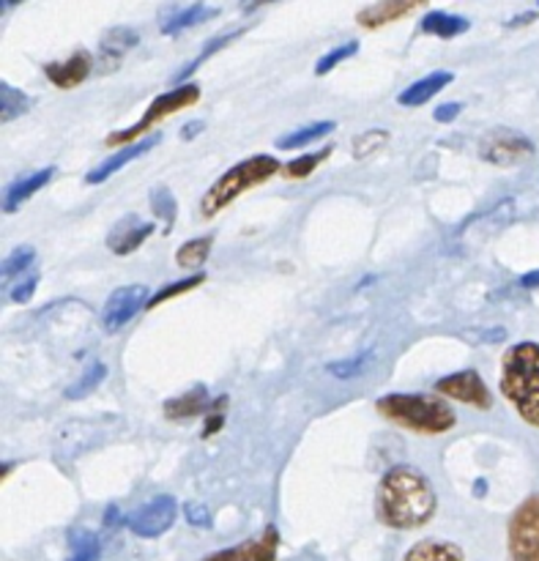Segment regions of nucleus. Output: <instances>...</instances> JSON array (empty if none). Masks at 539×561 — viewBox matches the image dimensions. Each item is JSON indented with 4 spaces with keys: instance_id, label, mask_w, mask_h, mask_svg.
Returning <instances> with one entry per match:
<instances>
[{
    "instance_id": "obj_11",
    "label": "nucleus",
    "mask_w": 539,
    "mask_h": 561,
    "mask_svg": "<svg viewBox=\"0 0 539 561\" xmlns=\"http://www.w3.org/2000/svg\"><path fill=\"white\" fill-rule=\"evenodd\" d=\"M151 233H153V222H146V219L129 214V217H124L113 230H110L107 247L113 255H131L135 250H140L142 241H146Z\"/></svg>"
},
{
    "instance_id": "obj_44",
    "label": "nucleus",
    "mask_w": 539,
    "mask_h": 561,
    "mask_svg": "<svg viewBox=\"0 0 539 561\" xmlns=\"http://www.w3.org/2000/svg\"><path fill=\"white\" fill-rule=\"evenodd\" d=\"M477 496H485V480L477 482Z\"/></svg>"
},
{
    "instance_id": "obj_13",
    "label": "nucleus",
    "mask_w": 539,
    "mask_h": 561,
    "mask_svg": "<svg viewBox=\"0 0 539 561\" xmlns=\"http://www.w3.org/2000/svg\"><path fill=\"white\" fill-rule=\"evenodd\" d=\"M277 546H279V535L274 526H266L257 540H246L241 546L228 548V551H219L214 557H208L206 561H274L277 557Z\"/></svg>"
},
{
    "instance_id": "obj_15",
    "label": "nucleus",
    "mask_w": 539,
    "mask_h": 561,
    "mask_svg": "<svg viewBox=\"0 0 539 561\" xmlns=\"http://www.w3.org/2000/svg\"><path fill=\"white\" fill-rule=\"evenodd\" d=\"M159 140H162V135H148V137H142V140L131 142V146H124L118 153H113V157L104 159L102 164H96V168L85 175V181L88 184H102V181H107L115 170H121L124 164L135 162L137 157H142V153L151 151Z\"/></svg>"
},
{
    "instance_id": "obj_39",
    "label": "nucleus",
    "mask_w": 539,
    "mask_h": 561,
    "mask_svg": "<svg viewBox=\"0 0 539 561\" xmlns=\"http://www.w3.org/2000/svg\"><path fill=\"white\" fill-rule=\"evenodd\" d=\"M460 110H463V104L460 102H447L433 113V118H436L438 124H452V121L460 115Z\"/></svg>"
},
{
    "instance_id": "obj_14",
    "label": "nucleus",
    "mask_w": 539,
    "mask_h": 561,
    "mask_svg": "<svg viewBox=\"0 0 539 561\" xmlns=\"http://www.w3.org/2000/svg\"><path fill=\"white\" fill-rule=\"evenodd\" d=\"M137 44H140V36H137L135 27H110V31H104L102 42H99V69H118L126 53H131Z\"/></svg>"
},
{
    "instance_id": "obj_24",
    "label": "nucleus",
    "mask_w": 539,
    "mask_h": 561,
    "mask_svg": "<svg viewBox=\"0 0 539 561\" xmlns=\"http://www.w3.org/2000/svg\"><path fill=\"white\" fill-rule=\"evenodd\" d=\"M102 553L99 537L88 529H74L69 535V561H96Z\"/></svg>"
},
{
    "instance_id": "obj_18",
    "label": "nucleus",
    "mask_w": 539,
    "mask_h": 561,
    "mask_svg": "<svg viewBox=\"0 0 539 561\" xmlns=\"http://www.w3.org/2000/svg\"><path fill=\"white\" fill-rule=\"evenodd\" d=\"M416 5L420 3H409V0H381V3H372L367 9H362L356 14V20H359L362 27H381L387 22L400 20V16H409Z\"/></svg>"
},
{
    "instance_id": "obj_22",
    "label": "nucleus",
    "mask_w": 539,
    "mask_h": 561,
    "mask_svg": "<svg viewBox=\"0 0 539 561\" xmlns=\"http://www.w3.org/2000/svg\"><path fill=\"white\" fill-rule=\"evenodd\" d=\"M403 561H466L460 546L447 540H422L405 553Z\"/></svg>"
},
{
    "instance_id": "obj_2",
    "label": "nucleus",
    "mask_w": 539,
    "mask_h": 561,
    "mask_svg": "<svg viewBox=\"0 0 539 561\" xmlns=\"http://www.w3.org/2000/svg\"><path fill=\"white\" fill-rule=\"evenodd\" d=\"M502 394L526 425L539 427V343H518L504 354Z\"/></svg>"
},
{
    "instance_id": "obj_1",
    "label": "nucleus",
    "mask_w": 539,
    "mask_h": 561,
    "mask_svg": "<svg viewBox=\"0 0 539 561\" xmlns=\"http://www.w3.org/2000/svg\"><path fill=\"white\" fill-rule=\"evenodd\" d=\"M438 507L431 480L414 466H394L381 477L376 510L383 526L394 531L422 529L433 520Z\"/></svg>"
},
{
    "instance_id": "obj_27",
    "label": "nucleus",
    "mask_w": 539,
    "mask_h": 561,
    "mask_svg": "<svg viewBox=\"0 0 539 561\" xmlns=\"http://www.w3.org/2000/svg\"><path fill=\"white\" fill-rule=\"evenodd\" d=\"M151 211L164 222V233H170L175 217H179V206H175V197L168 186H157V190L151 192Z\"/></svg>"
},
{
    "instance_id": "obj_5",
    "label": "nucleus",
    "mask_w": 539,
    "mask_h": 561,
    "mask_svg": "<svg viewBox=\"0 0 539 561\" xmlns=\"http://www.w3.org/2000/svg\"><path fill=\"white\" fill-rule=\"evenodd\" d=\"M197 99H200V88H197L195 82H190V85H179V88H173V91L162 93V96H157L151 104H148V110L142 113V118L137 121L135 126H129V129L110 135L107 146H124V142L137 140V137L146 135V131L151 129L153 124H159V121L168 118V115L179 113V110L192 107Z\"/></svg>"
},
{
    "instance_id": "obj_30",
    "label": "nucleus",
    "mask_w": 539,
    "mask_h": 561,
    "mask_svg": "<svg viewBox=\"0 0 539 561\" xmlns=\"http://www.w3.org/2000/svg\"><path fill=\"white\" fill-rule=\"evenodd\" d=\"M239 33H241V31H236V33H225V36H217V38H211V42H208L206 47L200 49V55H197L195 60H190V64H186L184 69H181L179 75H175V82H181V80H186V77H190V75H195V71L200 69V66L206 64V60L211 58L214 53H219V49H222L225 44H228V42H233V38L239 36Z\"/></svg>"
},
{
    "instance_id": "obj_36",
    "label": "nucleus",
    "mask_w": 539,
    "mask_h": 561,
    "mask_svg": "<svg viewBox=\"0 0 539 561\" xmlns=\"http://www.w3.org/2000/svg\"><path fill=\"white\" fill-rule=\"evenodd\" d=\"M225 405H228V398L222 394V398H217V403L211 405V411H208L206 427H203V438H211L214 433L225 425Z\"/></svg>"
},
{
    "instance_id": "obj_21",
    "label": "nucleus",
    "mask_w": 539,
    "mask_h": 561,
    "mask_svg": "<svg viewBox=\"0 0 539 561\" xmlns=\"http://www.w3.org/2000/svg\"><path fill=\"white\" fill-rule=\"evenodd\" d=\"M469 27H471V22L466 20V16L449 14V11H431V14H425V20H422V31L431 33V36H438V38L463 36Z\"/></svg>"
},
{
    "instance_id": "obj_43",
    "label": "nucleus",
    "mask_w": 539,
    "mask_h": 561,
    "mask_svg": "<svg viewBox=\"0 0 539 561\" xmlns=\"http://www.w3.org/2000/svg\"><path fill=\"white\" fill-rule=\"evenodd\" d=\"M535 11H529V14H520V16H515V20L513 22H509V27H515V25H526V22H531V20H535Z\"/></svg>"
},
{
    "instance_id": "obj_23",
    "label": "nucleus",
    "mask_w": 539,
    "mask_h": 561,
    "mask_svg": "<svg viewBox=\"0 0 539 561\" xmlns=\"http://www.w3.org/2000/svg\"><path fill=\"white\" fill-rule=\"evenodd\" d=\"M337 129V124L334 121H318V124H310L305 126V129H296L290 131V135L279 137L277 140V148L279 151H296V148H305L310 146V142L321 140V137H326L329 131Z\"/></svg>"
},
{
    "instance_id": "obj_20",
    "label": "nucleus",
    "mask_w": 539,
    "mask_h": 561,
    "mask_svg": "<svg viewBox=\"0 0 539 561\" xmlns=\"http://www.w3.org/2000/svg\"><path fill=\"white\" fill-rule=\"evenodd\" d=\"M217 14L219 9H214V5H206V3H192L186 5V9H173V14L162 22V33L164 36H179L184 27L200 25V22L211 20V16Z\"/></svg>"
},
{
    "instance_id": "obj_32",
    "label": "nucleus",
    "mask_w": 539,
    "mask_h": 561,
    "mask_svg": "<svg viewBox=\"0 0 539 561\" xmlns=\"http://www.w3.org/2000/svg\"><path fill=\"white\" fill-rule=\"evenodd\" d=\"M372 351H359L356 356H351V359H343V362H329L326 370L332 373L334 378H354L359 376V373H365V367L372 362Z\"/></svg>"
},
{
    "instance_id": "obj_41",
    "label": "nucleus",
    "mask_w": 539,
    "mask_h": 561,
    "mask_svg": "<svg viewBox=\"0 0 539 561\" xmlns=\"http://www.w3.org/2000/svg\"><path fill=\"white\" fill-rule=\"evenodd\" d=\"M118 520H121V524H126V518H121V515H118V507H115V504H110L107 515H104V526H110V529H113Z\"/></svg>"
},
{
    "instance_id": "obj_9",
    "label": "nucleus",
    "mask_w": 539,
    "mask_h": 561,
    "mask_svg": "<svg viewBox=\"0 0 539 561\" xmlns=\"http://www.w3.org/2000/svg\"><path fill=\"white\" fill-rule=\"evenodd\" d=\"M436 392L444 398H452L458 403L474 405V409L488 411L493 405L491 389L485 387V381L480 378V373L474 370H460L452 376H444L436 381Z\"/></svg>"
},
{
    "instance_id": "obj_42",
    "label": "nucleus",
    "mask_w": 539,
    "mask_h": 561,
    "mask_svg": "<svg viewBox=\"0 0 539 561\" xmlns=\"http://www.w3.org/2000/svg\"><path fill=\"white\" fill-rule=\"evenodd\" d=\"M518 283L524 285V288H529V290L539 288V268H537V272H529V274H524V277H520Z\"/></svg>"
},
{
    "instance_id": "obj_7",
    "label": "nucleus",
    "mask_w": 539,
    "mask_h": 561,
    "mask_svg": "<svg viewBox=\"0 0 539 561\" xmlns=\"http://www.w3.org/2000/svg\"><path fill=\"white\" fill-rule=\"evenodd\" d=\"M480 153L485 162L498 164V168H513V164L526 162L535 157V142L513 129H493L482 137Z\"/></svg>"
},
{
    "instance_id": "obj_37",
    "label": "nucleus",
    "mask_w": 539,
    "mask_h": 561,
    "mask_svg": "<svg viewBox=\"0 0 539 561\" xmlns=\"http://www.w3.org/2000/svg\"><path fill=\"white\" fill-rule=\"evenodd\" d=\"M36 285H38V274H25V277L20 279V283L11 288V299L16 301V305H27L31 301V296L36 294Z\"/></svg>"
},
{
    "instance_id": "obj_31",
    "label": "nucleus",
    "mask_w": 539,
    "mask_h": 561,
    "mask_svg": "<svg viewBox=\"0 0 539 561\" xmlns=\"http://www.w3.org/2000/svg\"><path fill=\"white\" fill-rule=\"evenodd\" d=\"M206 283V274H195V277H186V279H179V283H170V285H164V288H159L157 294L151 296V301H148V307L146 310H153V307H159L162 305V301H168V299H175V296H181V294H186V290H192V288H197V285H203Z\"/></svg>"
},
{
    "instance_id": "obj_8",
    "label": "nucleus",
    "mask_w": 539,
    "mask_h": 561,
    "mask_svg": "<svg viewBox=\"0 0 539 561\" xmlns=\"http://www.w3.org/2000/svg\"><path fill=\"white\" fill-rule=\"evenodd\" d=\"M175 515H179V502L164 493V496L151 499V502L137 507L131 515H126V526H129L131 535L153 540V537L164 535L175 524Z\"/></svg>"
},
{
    "instance_id": "obj_35",
    "label": "nucleus",
    "mask_w": 539,
    "mask_h": 561,
    "mask_svg": "<svg viewBox=\"0 0 539 561\" xmlns=\"http://www.w3.org/2000/svg\"><path fill=\"white\" fill-rule=\"evenodd\" d=\"M33 263H36V250H33V247H20V250H14V255L5 257L3 277L9 279L11 274H14V277H16V274L27 272V268H31Z\"/></svg>"
},
{
    "instance_id": "obj_19",
    "label": "nucleus",
    "mask_w": 539,
    "mask_h": 561,
    "mask_svg": "<svg viewBox=\"0 0 539 561\" xmlns=\"http://www.w3.org/2000/svg\"><path fill=\"white\" fill-rule=\"evenodd\" d=\"M211 398H208L206 387L203 383H197L192 392H184L179 394V398L168 400L164 403V414L170 416V420H186V416H197V414H206V411H211Z\"/></svg>"
},
{
    "instance_id": "obj_6",
    "label": "nucleus",
    "mask_w": 539,
    "mask_h": 561,
    "mask_svg": "<svg viewBox=\"0 0 539 561\" xmlns=\"http://www.w3.org/2000/svg\"><path fill=\"white\" fill-rule=\"evenodd\" d=\"M509 553L515 561H539V493L526 499L509 520Z\"/></svg>"
},
{
    "instance_id": "obj_16",
    "label": "nucleus",
    "mask_w": 539,
    "mask_h": 561,
    "mask_svg": "<svg viewBox=\"0 0 539 561\" xmlns=\"http://www.w3.org/2000/svg\"><path fill=\"white\" fill-rule=\"evenodd\" d=\"M452 80H455L452 71H433V75L422 77V80H416L414 85L405 88V91L398 96V102L403 104V107H420V104L431 102L436 93H441Z\"/></svg>"
},
{
    "instance_id": "obj_38",
    "label": "nucleus",
    "mask_w": 539,
    "mask_h": 561,
    "mask_svg": "<svg viewBox=\"0 0 539 561\" xmlns=\"http://www.w3.org/2000/svg\"><path fill=\"white\" fill-rule=\"evenodd\" d=\"M184 515L190 520V526H197V529H211V513L206 510V504L190 502L184 504Z\"/></svg>"
},
{
    "instance_id": "obj_33",
    "label": "nucleus",
    "mask_w": 539,
    "mask_h": 561,
    "mask_svg": "<svg viewBox=\"0 0 539 561\" xmlns=\"http://www.w3.org/2000/svg\"><path fill=\"white\" fill-rule=\"evenodd\" d=\"M356 53H359V42H356V38H351V42L340 44V47H334L332 53H326L321 60H318V64H316V75L318 77L329 75V71L334 69V66H340V64H343V60L354 58Z\"/></svg>"
},
{
    "instance_id": "obj_4",
    "label": "nucleus",
    "mask_w": 539,
    "mask_h": 561,
    "mask_svg": "<svg viewBox=\"0 0 539 561\" xmlns=\"http://www.w3.org/2000/svg\"><path fill=\"white\" fill-rule=\"evenodd\" d=\"M279 170H285L283 164H279V159L268 157V153H257V157H250L244 159V162L233 164V168L225 170V173L208 186V192L200 201V214L206 219H211L214 214H219L225 206H230L241 192L263 184V181H268L272 175H277Z\"/></svg>"
},
{
    "instance_id": "obj_25",
    "label": "nucleus",
    "mask_w": 539,
    "mask_h": 561,
    "mask_svg": "<svg viewBox=\"0 0 539 561\" xmlns=\"http://www.w3.org/2000/svg\"><path fill=\"white\" fill-rule=\"evenodd\" d=\"M104 376H107V367H104L102 362H91V365L80 373V378L66 389V400H80L85 398V394H91L93 389L104 381Z\"/></svg>"
},
{
    "instance_id": "obj_3",
    "label": "nucleus",
    "mask_w": 539,
    "mask_h": 561,
    "mask_svg": "<svg viewBox=\"0 0 539 561\" xmlns=\"http://www.w3.org/2000/svg\"><path fill=\"white\" fill-rule=\"evenodd\" d=\"M376 411L383 420L405 427V431L422 433V436H438V433L452 431L458 416L449 409V403L438 394H387L376 403Z\"/></svg>"
},
{
    "instance_id": "obj_34",
    "label": "nucleus",
    "mask_w": 539,
    "mask_h": 561,
    "mask_svg": "<svg viewBox=\"0 0 539 561\" xmlns=\"http://www.w3.org/2000/svg\"><path fill=\"white\" fill-rule=\"evenodd\" d=\"M387 140H389V131H383V129H370V131H365V135H359V137H356V140H354V157H356V159L370 157V153H376L378 148H381Z\"/></svg>"
},
{
    "instance_id": "obj_29",
    "label": "nucleus",
    "mask_w": 539,
    "mask_h": 561,
    "mask_svg": "<svg viewBox=\"0 0 539 561\" xmlns=\"http://www.w3.org/2000/svg\"><path fill=\"white\" fill-rule=\"evenodd\" d=\"M332 151L334 148L326 146L318 153H305V157L299 159H290V162L285 164V175H288V179H307V175H312V170H316L318 164L326 162V159L332 157Z\"/></svg>"
},
{
    "instance_id": "obj_12",
    "label": "nucleus",
    "mask_w": 539,
    "mask_h": 561,
    "mask_svg": "<svg viewBox=\"0 0 539 561\" xmlns=\"http://www.w3.org/2000/svg\"><path fill=\"white\" fill-rule=\"evenodd\" d=\"M93 71V55L88 49H80L74 53L71 58L60 60V64H47L44 66V75L53 85L64 88V91H71L77 88L80 82H85Z\"/></svg>"
},
{
    "instance_id": "obj_10",
    "label": "nucleus",
    "mask_w": 539,
    "mask_h": 561,
    "mask_svg": "<svg viewBox=\"0 0 539 561\" xmlns=\"http://www.w3.org/2000/svg\"><path fill=\"white\" fill-rule=\"evenodd\" d=\"M148 285H124V288L113 290L102 310V323L107 332H118L124 329L142 307H148Z\"/></svg>"
},
{
    "instance_id": "obj_26",
    "label": "nucleus",
    "mask_w": 539,
    "mask_h": 561,
    "mask_svg": "<svg viewBox=\"0 0 539 561\" xmlns=\"http://www.w3.org/2000/svg\"><path fill=\"white\" fill-rule=\"evenodd\" d=\"M211 236H200V239L195 241H186L184 247H179V252H175V263H179L181 268H200L203 263H206L208 252H211Z\"/></svg>"
},
{
    "instance_id": "obj_28",
    "label": "nucleus",
    "mask_w": 539,
    "mask_h": 561,
    "mask_svg": "<svg viewBox=\"0 0 539 561\" xmlns=\"http://www.w3.org/2000/svg\"><path fill=\"white\" fill-rule=\"evenodd\" d=\"M0 110H3V121L16 118V115L31 110V96L22 93L20 88H11L9 82H3V85H0Z\"/></svg>"
},
{
    "instance_id": "obj_40",
    "label": "nucleus",
    "mask_w": 539,
    "mask_h": 561,
    "mask_svg": "<svg viewBox=\"0 0 539 561\" xmlns=\"http://www.w3.org/2000/svg\"><path fill=\"white\" fill-rule=\"evenodd\" d=\"M200 129H206V121H192V124L181 126V140H192L200 135Z\"/></svg>"
},
{
    "instance_id": "obj_17",
    "label": "nucleus",
    "mask_w": 539,
    "mask_h": 561,
    "mask_svg": "<svg viewBox=\"0 0 539 561\" xmlns=\"http://www.w3.org/2000/svg\"><path fill=\"white\" fill-rule=\"evenodd\" d=\"M55 175V168H42L36 170V173H27L22 175V179H16L14 184L5 190V201H3V211L11 214L16 211V208L22 206V203L27 201L31 195H36L38 190H44V186L49 184V179Z\"/></svg>"
}]
</instances>
